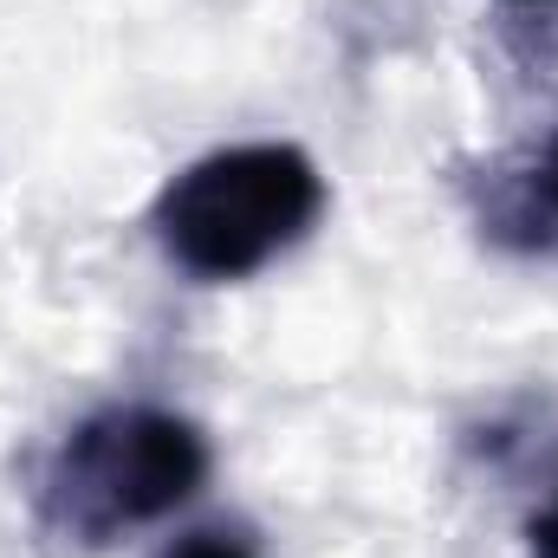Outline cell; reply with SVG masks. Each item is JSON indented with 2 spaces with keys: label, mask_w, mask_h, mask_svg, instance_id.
I'll use <instances>...</instances> for the list:
<instances>
[{
  "label": "cell",
  "mask_w": 558,
  "mask_h": 558,
  "mask_svg": "<svg viewBox=\"0 0 558 558\" xmlns=\"http://www.w3.org/2000/svg\"><path fill=\"white\" fill-rule=\"evenodd\" d=\"M325 208V182L292 143H241L189 162L162 202L156 234L195 279H247L286 254Z\"/></svg>",
  "instance_id": "cell-1"
},
{
  "label": "cell",
  "mask_w": 558,
  "mask_h": 558,
  "mask_svg": "<svg viewBox=\"0 0 558 558\" xmlns=\"http://www.w3.org/2000/svg\"><path fill=\"white\" fill-rule=\"evenodd\" d=\"M208 474V448L182 416L162 410H111L92 416L52 461V513L78 539H111L175 513Z\"/></svg>",
  "instance_id": "cell-2"
},
{
  "label": "cell",
  "mask_w": 558,
  "mask_h": 558,
  "mask_svg": "<svg viewBox=\"0 0 558 558\" xmlns=\"http://www.w3.org/2000/svg\"><path fill=\"white\" fill-rule=\"evenodd\" d=\"M162 558H260L241 533H221V526H208V533H189V539H175Z\"/></svg>",
  "instance_id": "cell-3"
},
{
  "label": "cell",
  "mask_w": 558,
  "mask_h": 558,
  "mask_svg": "<svg viewBox=\"0 0 558 558\" xmlns=\"http://www.w3.org/2000/svg\"><path fill=\"white\" fill-rule=\"evenodd\" d=\"M533 202L558 221V137L546 143V156H539V169H533Z\"/></svg>",
  "instance_id": "cell-4"
},
{
  "label": "cell",
  "mask_w": 558,
  "mask_h": 558,
  "mask_svg": "<svg viewBox=\"0 0 558 558\" xmlns=\"http://www.w3.org/2000/svg\"><path fill=\"white\" fill-rule=\"evenodd\" d=\"M533 558H558V500L533 520Z\"/></svg>",
  "instance_id": "cell-5"
},
{
  "label": "cell",
  "mask_w": 558,
  "mask_h": 558,
  "mask_svg": "<svg viewBox=\"0 0 558 558\" xmlns=\"http://www.w3.org/2000/svg\"><path fill=\"white\" fill-rule=\"evenodd\" d=\"M520 7H546V0H520Z\"/></svg>",
  "instance_id": "cell-6"
}]
</instances>
